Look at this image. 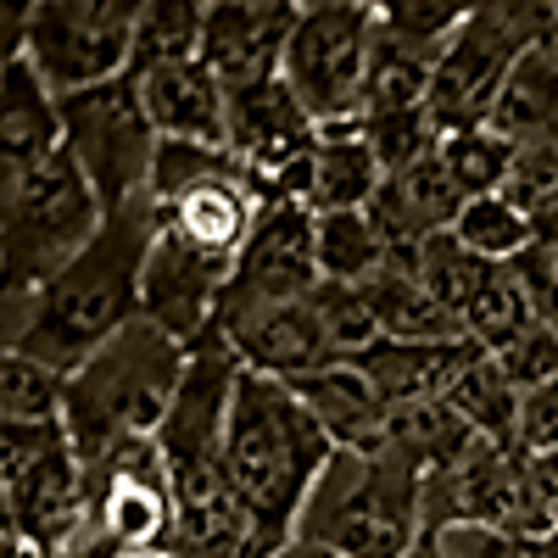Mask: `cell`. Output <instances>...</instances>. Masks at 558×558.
Segmentation results:
<instances>
[{
	"label": "cell",
	"mask_w": 558,
	"mask_h": 558,
	"mask_svg": "<svg viewBox=\"0 0 558 558\" xmlns=\"http://www.w3.org/2000/svg\"><path fill=\"white\" fill-rule=\"evenodd\" d=\"M0 475H7V525L34 542L45 558H62L84 525V458L68 441V425H7V452H0Z\"/></svg>",
	"instance_id": "obj_9"
},
{
	"label": "cell",
	"mask_w": 558,
	"mask_h": 558,
	"mask_svg": "<svg viewBox=\"0 0 558 558\" xmlns=\"http://www.w3.org/2000/svg\"><path fill=\"white\" fill-rule=\"evenodd\" d=\"M218 330L229 336V347L241 352V363L252 375H274V380H302V375H318V368L341 363L324 318L307 302H263V307H235L218 318Z\"/></svg>",
	"instance_id": "obj_13"
},
{
	"label": "cell",
	"mask_w": 558,
	"mask_h": 558,
	"mask_svg": "<svg viewBox=\"0 0 558 558\" xmlns=\"http://www.w3.org/2000/svg\"><path fill=\"white\" fill-rule=\"evenodd\" d=\"M134 558H179V553H134Z\"/></svg>",
	"instance_id": "obj_40"
},
{
	"label": "cell",
	"mask_w": 558,
	"mask_h": 558,
	"mask_svg": "<svg viewBox=\"0 0 558 558\" xmlns=\"http://www.w3.org/2000/svg\"><path fill=\"white\" fill-rule=\"evenodd\" d=\"M191 347L140 313L129 330H118L84 368L68 375L62 425L84 463H101L129 441H146L162 430V418L184 386Z\"/></svg>",
	"instance_id": "obj_3"
},
{
	"label": "cell",
	"mask_w": 558,
	"mask_h": 558,
	"mask_svg": "<svg viewBox=\"0 0 558 558\" xmlns=\"http://www.w3.org/2000/svg\"><path fill=\"white\" fill-rule=\"evenodd\" d=\"M62 146H68L62 96L34 73L28 57H7V78H0V162H7V179L34 173Z\"/></svg>",
	"instance_id": "obj_18"
},
{
	"label": "cell",
	"mask_w": 558,
	"mask_h": 558,
	"mask_svg": "<svg viewBox=\"0 0 558 558\" xmlns=\"http://www.w3.org/2000/svg\"><path fill=\"white\" fill-rule=\"evenodd\" d=\"M207 7L213 0H146V12H140V23H134V62H129V73L202 62Z\"/></svg>",
	"instance_id": "obj_25"
},
{
	"label": "cell",
	"mask_w": 558,
	"mask_h": 558,
	"mask_svg": "<svg viewBox=\"0 0 558 558\" xmlns=\"http://www.w3.org/2000/svg\"><path fill=\"white\" fill-rule=\"evenodd\" d=\"M425 536H430L425 470L397 447L380 452L336 447L291 542H313L336 558H408Z\"/></svg>",
	"instance_id": "obj_4"
},
{
	"label": "cell",
	"mask_w": 558,
	"mask_h": 558,
	"mask_svg": "<svg viewBox=\"0 0 558 558\" xmlns=\"http://www.w3.org/2000/svg\"><path fill=\"white\" fill-rule=\"evenodd\" d=\"M291 391L313 408V418L330 430L336 447H352V452H380L391 441V402L380 397V386L363 375L352 357L318 368V375H302L291 380Z\"/></svg>",
	"instance_id": "obj_19"
},
{
	"label": "cell",
	"mask_w": 558,
	"mask_h": 558,
	"mask_svg": "<svg viewBox=\"0 0 558 558\" xmlns=\"http://www.w3.org/2000/svg\"><path fill=\"white\" fill-rule=\"evenodd\" d=\"M368 302H375L380 313V336L386 341H458L463 336V324L430 296V286L418 279L413 263H397L380 274V279H368Z\"/></svg>",
	"instance_id": "obj_23"
},
{
	"label": "cell",
	"mask_w": 558,
	"mask_h": 558,
	"mask_svg": "<svg viewBox=\"0 0 558 558\" xmlns=\"http://www.w3.org/2000/svg\"><path fill=\"white\" fill-rule=\"evenodd\" d=\"M263 191H257V179L235 162H223L218 173L196 179V184H184L179 196H168L157 213H162V229L168 235H179L184 246H196L218 263H235L241 246L252 241V229L263 218Z\"/></svg>",
	"instance_id": "obj_14"
},
{
	"label": "cell",
	"mask_w": 558,
	"mask_h": 558,
	"mask_svg": "<svg viewBox=\"0 0 558 558\" xmlns=\"http://www.w3.org/2000/svg\"><path fill=\"white\" fill-rule=\"evenodd\" d=\"M386 184V162L380 151L368 146L363 123H341V129H324L318 134V151H313V213H368Z\"/></svg>",
	"instance_id": "obj_22"
},
{
	"label": "cell",
	"mask_w": 558,
	"mask_h": 558,
	"mask_svg": "<svg viewBox=\"0 0 558 558\" xmlns=\"http://www.w3.org/2000/svg\"><path fill=\"white\" fill-rule=\"evenodd\" d=\"M296 17H302L296 0H213L207 34H202V62L223 84L274 78L279 62H286Z\"/></svg>",
	"instance_id": "obj_15"
},
{
	"label": "cell",
	"mask_w": 558,
	"mask_h": 558,
	"mask_svg": "<svg viewBox=\"0 0 558 558\" xmlns=\"http://www.w3.org/2000/svg\"><path fill=\"white\" fill-rule=\"evenodd\" d=\"M520 402H525V391L508 380V368L492 352H481L447 391V408L463 425L486 441H508V447H520Z\"/></svg>",
	"instance_id": "obj_24"
},
{
	"label": "cell",
	"mask_w": 558,
	"mask_h": 558,
	"mask_svg": "<svg viewBox=\"0 0 558 558\" xmlns=\"http://www.w3.org/2000/svg\"><path fill=\"white\" fill-rule=\"evenodd\" d=\"M296 7H357V12H380L386 0H296Z\"/></svg>",
	"instance_id": "obj_37"
},
{
	"label": "cell",
	"mask_w": 558,
	"mask_h": 558,
	"mask_svg": "<svg viewBox=\"0 0 558 558\" xmlns=\"http://www.w3.org/2000/svg\"><path fill=\"white\" fill-rule=\"evenodd\" d=\"M62 123H68V151L84 168V179L96 184L107 218L151 202V168H157L162 134L146 118L134 73L62 96Z\"/></svg>",
	"instance_id": "obj_8"
},
{
	"label": "cell",
	"mask_w": 558,
	"mask_h": 558,
	"mask_svg": "<svg viewBox=\"0 0 558 558\" xmlns=\"http://www.w3.org/2000/svg\"><path fill=\"white\" fill-rule=\"evenodd\" d=\"M386 45L380 12H357V7H302L279 78L296 89V101L318 129H341L363 123L368 101V78H375Z\"/></svg>",
	"instance_id": "obj_7"
},
{
	"label": "cell",
	"mask_w": 558,
	"mask_h": 558,
	"mask_svg": "<svg viewBox=\"0 0 558 558\" xmlns=\"http://www.w3.org/2000/svg\"><path fill=\"white\" fill-rule=\"evenodd\" d=\"M492 357L508 368V380H514L520 391H531V386H542V380L558 375V330H553L547 318H536L514 347H502V352H492Z\"/></svg>",
	"instance_id": "obj_34"
},
{
	"label": "cell",
	"mask_w": 558,
	"mask_h": 558,
	"mask_svg": "<svg viewBox=\"0 0 558 558\" xmlns=\"http://www.w3.org/2000/svg\"><path fill=\"white\" fill-rule=\"evenodd\" d=\"M481 7H486V0H386L380 23H386V34H391L397 45H408V51H418V57L436 62V51H441V45H447L463 23H470Z\"/></svg>",
	"instance_id": "obj_31"
},
{
	"label": "cell",
	"mask_w": 558,
	"mask_h": 558,
	"mask_svg": "<svg viewBox=\"0 0 558 558\" xmlns=\"http://www.w3.org/2000/svg\"><path fill=\"white\" fill-rule=\"evenodd\" d=\"M458 213H463V191L452 184L441 151H430V157H418V162L386 173L375 207H368V218H375L380 235L391 241V257L397 263H413L418 246H425L430 235H441V229L458 223Z\"/></svg>",
	"instance_id": "obj_16"
},
{
	"label": "cell",
	"mask_w": 558,
	"mask_h": 558,
	"mask_svg": "<svg viewBox=\"0 0 558 558\" xmlns=\"http://www.w3.org/2000/svg\"><path fill=\"white\" fill-rule=\"evenodd\" d=\"M324 286L318 268V213L302 202H268L252 241L229 268L223 313L263 307V302H307Z\"/></svg>",
	"instance_id": "obj_11"
},
{
	"label": "cell",
	"mask_w": 558,
	"mask_h": 558,
	"mask_svg": "<svg viewBox=\"0 0 558 558\" xmlns=\"http://www.w3.org/2000/svg\"><path fill=\"white\" fill-rule=\"evenodd\" d=\"M107 207L96 184L84 179L73 151L62 146L51 162H39L23 179H7V223H0V252H7V307H23L51 279L101 235Z\"/></svg>",
	"instance_id": "obj_5"
},
{
	"label": "cell",
	"mask_w": 558,
	"mask_h": 558,
	"mask_svg": "<svg viewBox=\"0 0 558 558\" xmlns=\"http://www.w3.org/2000/svg\"><path fill=\"white\" fill-rule=\"evenodd\" d=\"M525 45L531 39L520 34V23L508 17L497 0H486V7L441 45L436 62H430V112H436L441 134L492 123V107H497L502 84L514 73Z\"/></svg>",
	"instance_id": "obj_10"
},
{
	"label": "cell",
	"mask_w": 558,
	"mask_h": 558,
	"mask_svg": "<svg viewBox=\"0 0 558 558\" xmlns=\"http://www.w3.org/2000/svg\"><path fill=\"white\" fill-rule=\"evenodd\" d=\"M452 235L470 246L475 257H486V263H520L536 246L531 213L520 202H508V196H475V202H463Z\"/></svg>",
	"instance_id": "obj_28"
},
{
	"label": "cell",
	"mask_w": 558,
	"mask_h": 558,
	"mask_svg": "<svg viewBox=\"0 0 558 558\" xmlns=\"http://www.w3.org/2000/svg\"><path fill=\"white\" fill-rule=\"evenodd\" d=\"M229 268L235 263H218L196 246H184L179 235H168L157 223V241H151V257H146V286H140V313H146L157 330H168L173 341L196 347L223 318Z\"/></svg>",
	"instance_id": "obj_12"
},
{
	"label": "cell",
	"mask_w": 558,
	"mask_h": 558,
	"mask_svg": "<svg viewBox=\"0 0 558 558\" xmlns=\"http://www.w3.org/2000/svg\"><path fill=\"white\" fill-rule=\"evenodd\" d=\"M553 202H558V151H553Z\"/></svg>",
	"instance_id": "obj_39"
},
{
	"label": "cell",
	"mask_w": 558,
	"mask_h": 558,
	"mask_svg": "<svg viewBox=\"0 0 558 558\" xmlns=\"http://www.w3.org/2000/svg\"><path fill=\"white\" fill-rule=\"evenodd\" d=\"M146 118L162 140H196V146H229V84L207 62H173L134 73Z\"/></svg>",
	"instance_id": "obj_17"
},
{
	"label": "cell",
	"mask_w": 558,
	"mask_h": 558,
	"mask_svg": "<svg viewBox=\"0 0 558 558\" xmlns=\"http://www.w3.org/2000/svg\"><path fill=\"white\" fill-rule=\"evenodd\" d=\"M520 447L525 452H558V375L525 391V402H520Z\"/></svg>",
	"instance_id": "obj_35"
},
{
	"label": "cell",
	"mask_w": 558,
	"mask_h": 558,
	"mask_svg": "<svg viewBox=\"0 0 558 558\" xmlns=\"http://www.w3.org/2000/svg\"><path fill=\"white\" fill-rule=\"evenodd\" d=\"M436 151H441L452 184L463 191V202H475V196H502V191H508V173H514V162H520V151L508 146L502 134H492V129L441 134Z\"/></svg>",
	"instance_id": "obj_29"
},
{
	"label": "cell",
	"mask_w": 558,
	"mask_h": 558,
	"mask_svg": "<svg viewBox=\"0 0 558 558\" xmlns=\"http://www.w3.org/2000/svg\"><path fill=\"white\" fill-rule=\"evenodd\" d=\"M430 536H436L441 558H553L547 536L502 531V525H441Z\"/></svg>",
	"instance_id": "obj_33"
},
{
	"label": "cell",
	"mask_w": 558,
	"mask_h": 558,
	"mask_svg": "<svg viewBox=\"0 0 558 558\" xmlns=\"http://www.w3.org/2000/svg\"><path fill=\"white\" fill-rule=\"evenodd\" d=\"M475 357H481V347H475L470 336H458V341H375L368 352H357L352 363L380 386V397H386L391 408H402V402L447 397L452 380H458Z\"/></svg>",
	"instance_id": "obj_20"
},
{
	"label": "cell",
	"mask_w": 558,
	"mask_h": 558,
	"mask_svg": "<svg viewBox=\"0 0 558 558\" xmlns=\"http://www.w3.org/2000/svg\"><path fill=\"white\" fill-rule=\"evenodd\" d=\"M413 268H418V279L430 286V296L463 324V313L475 307V296L486 291V279H492V268L497 263H486V257H475L470 246H463L452 229H441V235H430L425 246H418V257H413Z\"/></svg>",
	"instance_id": "obj_27"
},
{
	"label": "cell",
	"mask_w": 558,
	"mask_h": 558,
	"mask_svg": "<svg viewBox=\"0 0 558 558\" xmlns=\"http://www.w3.org/2000/svg\"><path fill=\"white\" fill-rule=\"evenodd\" d=\"M313 307H318L324 330H330V341H336L341 357H357V352H368L375 341H386V336H380V313H375V302H368L363 286L324 279V286L313 291Z\"/></svg>",
	"instance_id": "obj_32"
},
{
	"label": "cell",
	"mask_w": 558,
	"mask_h": 558,
	"mask_svg": "<svg viewBox=\"0 0 558 558\" xmlns=\"http://www.w3.org/2000/svg\"><path fill=\"white\" fill-rule=\"evenodd\" d=\"M62 397H68V375L7 347V357H0V418L7 425H57Z\"/></svg>",
	"instance_id": "obj_30"
},
{
	"label": "cell",
	"mask_w": 558,
	"mask_h": 558,
	"mask_svg": "<svg viewBox=\"0 0 558 558\" xmlns=\"http://www.w3.org/2000/svg\"><path fill=\"white\" fill-rule=\"evenodd\" d=\"M408 558H441V547H436V536H425V542H418Z\"/></svg>",
	"instance_id": "obj_38"
},
{
	"label": "cell",
	"mask_w": 558,
	"mask_h": 558,
	"mask_svg": "<svg viewBox=\"0 0 558 558\" xmlns=\"http://www.w3.org/2000/svg\"><path fill=\"white\" fill-rule=\"evenodd\" d=\"M318 268L341 286H368L391 268V241L368 213H318Z\"/></svg>",
	"instance_id": "obj_26"
},
{
	"label": "cell",
	"mask_w": 558,
	"mask_h": 558,
	"mask_svg": "<svg viewBox=\"0 0 558 558\" xmlns=\"http://www.w3.org/2000/svg\"><path fill=\"white\" fill-rule=\"evenodd\" d=\"M336 441L313 418V408L274 375H241L223 418V463L235 475V492L252 514L257 558L279 553L296 536V520L330 470Z\"/></svg>",
	"instance_id": "obj_2"
},
{
	"label": "cell",
	"mask_w": 558,
	"mask_h": 558,
	"mask_svg": "<svg viewBox=\"0 0 558 558\" xmlns=\"http://www.w3.org/2000/svg\"><path fill=\"white\" fill-rule=\"evenodd\" d=\"M531 229H536V252H558V202H542L531 213Z\"/></svg>",
	"instance_id": "obj_36"
},
{
	"label": "cell",
	"mask_w": 558,
	"mask_h": 558,
	"mask_svg": "<svg viewBox=\"0 0 558 558\" xmlns=\"http://www.w3.org/2000/svg\"><path fill=\"white\" fill-rule=\"evenodd\" d=\"M140 12L146 0H34L7 28V57H28L57 96H78L129 73Z\"/></svg>",
	"instance_id": "obj_6"
},
{
	"label": "cell",
	"mask_w": 558,
	"mask_h": 558,
	"mask_svg": "<svg viewBox=\"0 0 558 558\" xmlns=\"http://www.w3.org/2000/svg\"><path fill=\"white\" fill-rule=\"evenodd\" d=\"M157 223H162V213L151 202L112 213L101 223V235L39 296H28L23 307H7V347L51 363L57 375L84 368L118 330H129L140 318V286H146V257L157 241Z\"/></svg>",
	"instance_id": "obj_1"
},
{
	"label": "cell",
	"mask_w": 558,
	"mask_h": 558,
	"mask_svg": "<svg viewBox=\"0 0 558 558\" xmlns=\"http://www.w3.org/2000/svg\"><path fill=\"white\" fill-rule=\"evenodd\" d=\"M486 129L502 134L514 151H558V57L553 51L525 45Z\"/></svg>",
	"instance_id": "obj_21"
}]
</instances>
